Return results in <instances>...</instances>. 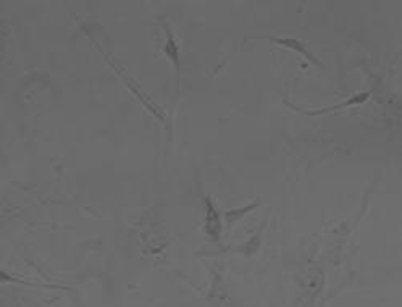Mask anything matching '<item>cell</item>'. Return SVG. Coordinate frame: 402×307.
I'll return each instance as SVG.
<instances>
[{"mask_svg": "<svg viewBox=\"0 0 402 307\" xmlns=\"http://www.w3.org/2000/svg\"><path fill=\"white\" fill-rule=\"evenodd\" d=\"M272 41H275V42H278V44H281V45H286V47H291L292 50H298L299 54H302L305 59H309V60H313L315 63H317V60L313 59L312 57V54H309V52H305V49H304V45H302V42H299L298 39H292V37H288V39H276V37H273Z\"/></svg>", "mask_w": 402, "mask_h": 307, "instance_id": "obj_1", "label": "cell"}]
</instances>
